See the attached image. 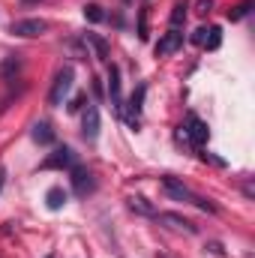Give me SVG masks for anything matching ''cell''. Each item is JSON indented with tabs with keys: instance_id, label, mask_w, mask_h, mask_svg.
<instances>
[{
	"instance_id": "6da1fadb",
	"label": "cell",
	"mask_w": 255,
	"mask_h": 258,
	"mask_svg": "<svg viewBox=\"0 0 255 258\" xmlns=\"http://www.w3.org/2000/svg\"><path fill=\"white\" fill-rule=\"evenodd\" d=\"M177 138L189 141L192 147H201V144L210 138V126H207L198 114H186V120H183V126H180V132H177Z\"/></svg>"
},
{
	"instance_id": "7a4b0ae2",
	"label": "cell",
	"mask_w": 255,
	"mask_h": 258,
	"mask_svg": "<svg viewBox=\"0 0 255 258\" xmlns=\"http://www.w3.org/2000/svg\"><path fill=\"white\" fill-rule=\"evenodd\" d=\"M72 81H75V69L72 66H63L57 69L54 81H51V90H48V105H63V99L72 90Z\"/></svg>"
},
{
	"instance_id": "3957f363",
	"label": "cell",
	"mask_w": 255,
	"mask_h": 258,
	"mask_svg": "<svg viewBox=\"0 0 255 258\" xmlns=\"http://www.w3.org/2000/svg\"><path fill=\"white\" fill-rule=\"evenodd\" d=\"M144 96H147V87H144V84H138V87L132 90L129 102L123 105V111H120V117L129 123V129H138V126H141V108H144Z\"/></svg>"
},
{
	"instance_id": "277c9868",
	"label": "cell",
	"mask_w": 255,
	"mask_h": 258,
	"mask_svg": "<svg viewBox=\"0 0 255 258\" xmlns=\"http://www.w3.org/2000/svg\"><path fill=\"white\" fill-rule=\"evenodd\" d=\"M45 30H48V21H42V18H21V21H12V24H9V33L24 36V39L42 36Z\"/></svg>"
},
{
	"instance_id": "5b68a950",
	"label": "cell",
	"mask_w": 255,
	"mask_h": 258,
	"mask_svg": "<svg viewBox=\"0 0 255 258\" xmlns=\"http://www.w3.org/2000/svg\"><path fill=\"white\" fill-rule=\"evenodd\" d=\"M192 42L198 45V48H219V42H222V30L216 27V24H201L195 33H192Z\"/></svg>"
},
{
	"instance_id": "8992f818",
	"label": "cell",
	"mask_w": 255,
	"mask_h": 258,
	"mask_svg": "<svg viewBox=\"0 0 255 258\" xmlns=\"http://www.w3.org/2000/svg\"><path fill=\"white\" fill-rule=\"evenodd\" d=\"M69 171H72V189L81 195V198H84V195H90L93 189H96V180H93V174H90L87 168H81V165H72Z\"/></svg>"
},
{
	"instance_id": "52a82bcc",
	"label": "cell",
	"mask_w": 255,
	"mask_h": 258,
	"mask_svg": "<svg viewBox=\"0 0 255 258\" xmlns=\"http://www.w3.org/2000/svg\"><path fill=\"white\" fill-rule=\"evenodd\" d=\"M183 48V30H177V27H171L159 42H156V54L159 57H168V54H174V51H180Z\"/></svg>"
},
{
	"instance_id": "ba28073f",
	"label": "cell",
	"mask_w": 255,
	"mask_h": 258,
	"mask_svg": "<svg viewBox=\"0 0 255 258\" xmlns=\"http://www.w3.org/2000/svg\"><path fill=\"white\" fill-rule=\"evenodd\" d=\"M162 189L168 192V198H174V201H189V204H192V198H195V192H192L189 186H186L183 180L171 177V174H165V177H162Z\"/></svg>"
},
{
	"instance_id": "9c48e42d",
	"label": "cell",
	"mask_w": 255,
	"mask_h": 258,
	"mask_svg": "<svg viewBox=\"0 0 255 258\" xmlns=\"http://www.w3.org/2000/svg\"><path fill=\"white\" fill-rule=\"evenodd\" d=\"M81 132H84V138H87V141H96V138H99V108H96L93 102H87V108H84V123H81Z\"/></svg>"
},
{
	"instance_id": "30bf717a",
	"label": "cell",
	"mask_w": 255,
	"mask_h": 258,
	"mask_svg": "<svg viewBox=\"0 0 255 258\" xmlns=\"http://www.w3.org/2000/svg\"><path fill=\"white\" fill-rule=\"evenodd\" d=\"M108 96H111L114 111L120 114V111H123V96H120V69H117L114 63L108 66Z\"/></svg>"
},
{
	"instance_id": "8fae6325",
	"label": "cell",
	"mask_w": 255,
	"mask_h": 258,
	"mask_svg": "<svg viewBox=\"0 0 255 258\" xmlns=\"http://www.w3.org/2000/svg\"><path fill=\"white\" fill-rule=\"evenodd\" d=\"M72 165H75V153H72L69 147H57V150L42 162L45 171H51V168H72Z\"/></svg>"
},
{
	"instance_id": "7c38bea8",
	"label": "cell",
	"mask_w": 255,
	"mask_h": 258,
	"mask_svg": "<svg viewBox=\"0 0 255 258\" xmlns=\"http://www.w3.org/2000/svg\"><path fill=\"white\" fill-rule=\"evenodd\" d=\"M84 39H87V45H90V48L96 51V57L108 63V57H111V48H108V39H105V36H99V33H84Z\"/></svg>"
},
{
	"instance_id": "4fadbf2b",
	"label": "cell",
	"mask_w": 255,
	"mask_h": 258,
	"mask_svg": "<svg viewBox=\"0 0 255 258\" xmlns=\"http://www.w3.org/2000/svg\"><path fill=\"white\" fill-rule=\"evenodd\" d=\"M33 141H36V144H42V147H48V144H54V129H51V123H45V120H39V123L33 126Z\"/></svg>"
},
{
	"instance_id": "5bb4252c",
	"label": "cell",
	"mask_w": 255,
	"mask_h": 258,
	"mask_svg": "<svg viewBox=\"0 0 255 258\" xmlns=\"http://www.w3.org/2000/svg\"><path fill=\"white\" fill-rule=\"evenodd\" d=\"M129 210H135V213H141V216H156V207H153L147 198H141V195H132V198H129Z\"/></svg>"
},
{
	"instance_id": "9a60e30c",
	"label": "cell",
	"mask_w": 255,
	"mask_h": 258,
	"mask_svg": "<svg viewBox=\"0 0 255 258\" xmlns=\"http://www.w3.org/2000/svg\"><path fill=\"white\" fill-rule=\"evenodd\" d=\"M156 216H159L162 222H171L174 228H183V231H189V234H195V231H198L189 219H183V216H177V213H156Z\"/></svg>"
},
{
	"instance_id": "2e32d148",
	"label": "cell",
	"mask_w": 255,
	"mask_h": 258,
	"mask_svg": "<svg viewBox=\"0 0 255 258\" xmlns=\"http://www.w3.org/2000/svg\"><path fill=\"white\" fill-rule=\"evenodd\" d=\"M45 201H48V210H60L66 204V192L63 186H51L48 192H45Z\"/></svg>"
},
{
	"instance_id": "e0dca14e",
	"label": "cell",
	"mask_w": 255,
	"mask_h": 258,
	"mask_svg": "<svg viewBox=\"0 0 255 258\" xmlns=\"http://www.w3.org/2000/svg\"><path fill=\"white\" fill-rule=\"evenodd\" d=\"M18 69H21V60H18V57H6V60L0 63V78H15Z\"/></svg>"
},
{
	"instance_id": "ac0fdd59",
	"label": "cell",
	"mask_w": 255,
	"mask_h": 258,
	"mask_svg": "<svg viewBox=\"0 0 255 258\" xmlns=\"http://www.w3.org/2000/svg\"><path fill=\"white\" fill-rule=\"evenodd\" d=\"M84 18L93 21V24H99V21H105V12H102V6H96V3H87V6H84Z\"/></svg>"
},
{
	"instance_id": "d6986e66",
	"label": "cell",
	"mask_w": 255,
	"mask_h": 258,
	"mask_svg": "<svg viewBox=\"0 0 255 258\" xmlns=\"http://www.w3.org/2000/svg\"><path fill=\"white\" fill-rule=\"evenodd\" d=\"M183 21H186V6H183V3H177V6L171 9V27H177V30H180V27H183Z\"/></svg>"
},
{
	"instance_id": "ffe728a7",
	"label": "cell",
	"mask_w": 255,
	"mask_h": 258,
	"mask_svg": "<svg viewBox=\"0 0 255 258\" xmlns=\"http://www.w3.org/2000/svg\"><path fill=\"white\" fill-rule=\"evenodd\" d=\"M138 36L147 39V9H141V18H138Z\"/></svg>"
},
{
	"instance_id": "44dd1931",
	"label": "cell",
	"mask_w": 255,
	"mask_h": 258,
	"mask_svg": "<svg viewBox=\"0 0 255 258\" xmlns=\"http://www.w3.org/2000/svg\"><path fill=\"white\" fill-rule=\"evenodd\" d=\"M84 102H87V93H78V96L72 99V105H69V111H81V108H84Z\"/></svg>"
},
{
	"instance_id": "7402d4cb",
	"label": "cell",
	"mask_w": 255,
	"mask_h": 258,
	"mask_svg": "<svg viewBox=\"0 0 255 258\" xmlns=\"http://www.w3.org/2000/svg\"><path fill=\"white\" fill-rule=\"evenodd\" d=\"M195 6H198V9H195V12H198V15H207V12H210V9H213V0H198V3H195Z\"/></svg>"
},
{
	"instance_id": "603a6c76",
	"label": "cell",
	"mask_w": 255,
	"mask_h": 258,
	"mask_svg": "<svg viewBox=\"0 0 255 258\" xmlns=\"http://www.w3.org/2000/svg\"><path fill=\"white\" fill-rule=\"evenodd\" d=\"M3 183H6V171L0 168V189H3Z\"/></svg>"
}]
</instances>
